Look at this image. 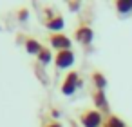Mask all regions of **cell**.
I'll list each match as a JSON object with an SVG mask.
<instances>
[{
	"label": "cell",
	"mask_w": 132,
	"mask_h": 127,
	"mask_svg": "<svg viewBox=\"0 0 132 127\" xmlns=\"http://www.w3.org/2000/svg\"><path fill=\"white\" fill-rule=\"evenodd\" d=\"M80 120H81L83 127H100L101 122H103V116H101V113H98V111L87 109V111L81 113Z\"/></svg>",
	"instance_id": "6da1fadb"
},
{
	"label": "cell",
	"mask_w": 132,
	"mask_h": 127,
	"mask_svg": "<svg viewBox=\"0 0 132 127\" xmlns=\"http://www.w3.org/2000/svg\"><path fill=\"white\" fill-rule=\"evenodd\" d=\"M78 85H80V74L76 71H71V73H67V76H65V80L62 84V93L69 96V94H72L76 91Z\"/></svg>",
	"instance_id": "7a4b0ae2"
},
{
	"label": "cell",
	"mask_w": 132,
	"mask_h": 127,
	"mask_svg": "<svg viewBox=\"0 0 132 127\" xmlns=\"http://www.w3.org/2000/svg\"><path fill=\"white\" fill-rule=\"evenodd\" d=\"M49 42H51V46L56 47L58 51H67V49H71V38L65 36L63 33H53L51 38H49Z\"/></svg>",
	"instance_id": "3957f363"
},
{
	"label": "cell",
	"mask_w": 132,
	"mask_h": 127,
	"mask_svg": "<svg viewBox=\"0 0 132 127\" xmlns=\"http://www.w3.org/2000/svg\"><path fill=\"white\" fill-rule=\"evenodd\" d=\"M74 64V53L71 49L67 51H58L56 55V67L58 69H65V67H71Z\"/></svg>",
	"instance_id": "277c9868"
},
{
	"label": "cell",
	"mask_w": 132,
	"mask_h": 127,
	"mask_svg": "<svg viewBox=\"0 0 132 127\" xmlns=\"http://www.w3.org/2000/svg\"><path fill=\"white\" fill-rule=\"evenodd\" d=\"M76 40L81 42V44H89V42L92 40V29H90L89 26L78 27V31H76Z\"/></svg>",
	"instance_id": "5b68a950"
},
{
	"label": "cell",
	"mask_w": 132,
	"mask_h": 127,
	"mask_svg": "<svg viewBox=\"0 0 132 127\" xmlns=\"http://www.w3.org/2000/svg\"><path fill=\"white\" fill-rule=\"evenodd\" d=\"M42 49H44V46H42L38 40H35V38H27V40H26V51H27V53L38 56Z\"/></svg>",
	"instance_id": "8992f818"
},
{
	"label": "cell",
	"mask_w": 132,
	"mask_h": 127,
	"mask_svg": "<svg viewBox=\"0 0 132 127\" xmlns=\"http://www.w3.org/2000/svg\"><path fill=\"white\" fill-rule=\"evenodd\" d=\"M45 26H47L49 29H53V31H58V33H60V29L63 27V18H62L60 15H54L53 18H49V20L45 22Z\"/></svg>",
	"instance_id": "52a82bcc"
},
{
	"label": "cell",
	"mask_w": 132,
	"mask_h": 127,
	"mask_svg": "<svg viewBox=\"0 0 132 127\" xmlns=\"http://www.w3.org/2000/svg\"><path fill=\"white\" fill-rule=\"evenodd\" d=\"M116 9L119 13H123V15L132 11V0H118V2H116Z\"/></svg>",
	"instance_id": "ba28073f"
},
{
	"label": "cell",
	"mask_w": 132,
	"mask_h": 127,
	"mask_svg": "<svg viewBox=\"0 0 132 127\" xmlns=\"http://www.w3.org/2000/svg\"><path fill=\"white\" fill-rule=\"evenodd\" d=\"M94 100H96V105L100 107V109H107V98H105V94H103V91H98L96 93V96H94Z\"/></svg>",
	"instance_id": "9c48e42d"
},
{
	"label": "cell",
	"mask_w": 132,
	"mask_h": 127,
	"mask_svg": "<svg viewBox=\"0 0 132 127\" xmlns=\"http://www.w3.org/2000/svg\"><path fill=\"white\" fill-rule=\"evenodd\" d=\"M51 58H53V55H51V51H49V49H45V47H44V49L40 51V55H38L40 64H45V65L51 62Z\"/></svg>",
	"instance_id": "30bf717a"
},
{
	"label": "cell",
	"mask_w": 132,
	"mask_h": 127,
	"mask_svg": "<svg viewBox=\"0 0 132 127\" xmlns=\"http://www.w3.org/2000/svg\"><path fill=\"white\" fill-rule=\"evenodd\" d=\"M92 78H94V84H96L98 91H103V87H105V78H103V74L96 71V73L92 74Z\"/></svg>",
	"instance_id": "8fae6325"
},
{
	"label": "cell",
	"mask_w": 132,
	"mask_h": 127,
	"mask_svg": "<svg viewBox=\"0 0 132 127\" xmlns=\"http://www.w3.org/2000/svg\"><path fill=\"white\" fill-rule=\"evenodd\" d=\"M105 127H125V125H123V122H121L118 116H110V118L107 120Z\"/></svg>",
	"instance_id": "7c38bea8"
},
{
	"label": "cell",
	"mask_w": 132,
	"mask_h": 127,
	"mask_svg": "<svg viewBox=\"0 0 132 127\" xmlns=\"http://www.w3.org/2000/svg\"><path fill=\"white\" fill-rule=\"evenodd\" d=\"M45 127H62V123H58V122H49Z\"/></svg>",
	"instance_id": "4fadbf2b"
},
{
	"label": "cell",
	"mask_w": 132,
	"mask_h": 127,
	"mask_svg": "<svg viewBox=\"0 0 132 127\" xmlns=\"http://www.w3.org/2000/svg\"><path fill=\"white\" fill-rule=\"evenodd\" d=\"M26 15H27V11H26V9H22V11H20V20H26V18H27Z\"/></svg>",
	"instance_id": "5bb4252c"
}]
</instances>
